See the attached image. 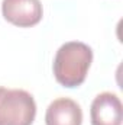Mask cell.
<instances>
[{
  "instance_id": "obj_1",
  "label": "cell",
  "mask_w": 123,
  "mask_h": 125,
  "mask_svg": "<svg viewBox=\"0 0 123 125\" xmlns=\"http://www.w3.org/2000/svg\"><path fill=\"white\" fill-rule=\"evenodd\" d=\"M93 61L91 48L78 41L64 44L54 60V74L57 82L65 87L80 86L87 76Z\"/></svg>"
},
{
  "instance_id": "obj_2",
  "label": "cell",
  "mask_w": 123,
  "mask_h": 125,
  "mask_svg": "<svg viewBox=\"0 0 123 125\" xmlns=\"http://www.w3.org/2000/svg\"><path fill=\"white\" fill-rule=\"evenodd\" d=\"M35 115L36 105L31 93L0 87V125H32Z\"/></svg>"
},
{
  "instance_id": "obj_3",
  "label": "cell",
  "mask_w": 123,
  "mask_h": 125,
  "mask_svg": "<svg viewBox=\"0 0 123 125\" xmlns=\"http://www.w3.org/2000/svg\"><path fill=\"white\" fill-rule=\"evenodd\" d=\"M1 12L7 22L20 28L33 26L42 19V4L39 0H3Z\"/></svg>"
},
{
  "instance_id": "obj_4",
  "label": "cell",
  "mask_w": 123,
  "mask_h": 125,
  "mask_svg": "<svg viewBox=\"0 0 123 125\" xmlns=\"http://www.w3.org/2000/svg\"><path fill=\"white\" fill-rule=\"evenodd\" d=\"M91 125H122L123 108L114 93L104 92L94 97L90 109Z\"/></svg>"
},
{
  "instance_id": "obj_5",
  "label": "cell",
  "mask_w": 123,
  "mask_h": 125,
  "mask_svg": "<svg viewBox=\"0 0 123 125\" xmlns=\"http://www.w3.org/2000/svg\"><path fill=\"white\" fill-rule=\"evenodd\" d=\"M45 122L46 125H81V108L70 97H60L48 106Z\"/></svg>"
}]
</instances>
